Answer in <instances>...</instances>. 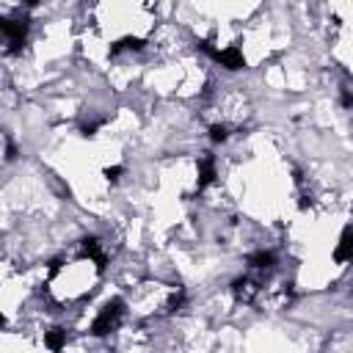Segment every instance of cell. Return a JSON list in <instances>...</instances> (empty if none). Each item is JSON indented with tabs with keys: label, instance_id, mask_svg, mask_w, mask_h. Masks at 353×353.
I'll return each mask as SVG.
<instances>
[{
	"label": "cell",
	"instance_id": "1",
	"mask_svg": "<svg viewBox=\"0 0 353 353\" xmlns=\"http://www.w3.org/2000/svg\"><path fill=\"white\" fill-rule=\"evenodd\" d=\"M122 301H111V304L105 306L102 312H99V318L94 320V325H91V334H94V337H105V334L111 331L113 325H116V320H119V315H122Z\"/></svg>",
	"mask_w": 353,
	"mask_h": 353
},
{
	"label": "cell",
	"instance_id": "2",
	"mask_svg": "<svg viewBox=\"0 0 353 353\" xmlns=\"http://www.w3.org/2000/svg\"><path fill=\"white\" fill-rule=\"evenodd\" d=\"M213 58L218 64H221V66H226V69H243V56H240V50H235V47H229V50H213Z\"/></svg>",
	"mask_w": 353,
	"mask_h": 353
},
{
	"label": "cell",
	"instance_id": "3",
	"mask_svg": "<svg viewBox=\"0 0 353 353\" xmlns=\"http://www.w3.org/2000/svg\"><path fill=\"white\" fill-rule=\"evenodd\" d=\"M0 33L11 36L14 44H22V39H25V33H28V25L20 22V20H0Z\"/></svg>",
	"mask_w": 353,
	"mask_h": 353
},
{
	"label": "cell",
	"instance_id": "4",
	"mask_svg": "<svg viewBox=\"0 0 353 353\" xmlns=\"http://www.w3.org/2000/svg\"><path fill=\"white\" fill-rule=\"evenodd\" d=\"M44 345L50 348V351H61L64 345H66V331L64 328H50L47 334H44Z\"/></svg>",
	"mask_w": 353,
	"mask_h": 353
},
{
	"label": "cell",
	"instance_id": "5",
	"mask_svg": "<svg viewBox=\"0 0 353 353\" xmlns=\"http://www.w3.org/2000/svg\"><path fill=\"white\" fill-rule=\"evenodd\" d=\"M199 168H201V180H199V191L201 188H207L210 182L215 180V166H213V158H204L199 163Z\"/></svg>",
	"mask_w": 353,
	"mask_h": 353
},
{
	"label": "cell",
	"instance_id": "6",
	"mask_svg": "<svg viewBox=\"0 0 353 353\" xmlns=\"http://www.w3.org/2000/svg\"><path fill=\"white\" fill-rule=\"evenodd\" d=\"M334 257H337V262H348V257H351V229H345V232H342V240H339Z\"/></svg>",
	"mask_w": 353,
	"mask_h": 353
},
{
	"label": "cell",
	"instance_id": "7",
	"mask_svg": "<svg viewBox=\"0 0 353 353\" xmlns=\"http://www.w3.org/2000/svg\"><path fill=\"white\" fill-rule=\"evenodd\" d=\"M249 262L254 265V268H259V270L273 268V251H257V254H251Z\"/></svg>",
	"mask_w": 353,
	"mask_h": 353
},
{
	"label": "cell",
	"instance_id": "8",
	"mask_svg": "<svg viewBox=\"0 0 353 353\" xmlns=\"http://www.w3.org/2000/svg\"><path fill=\"white\" fill-rule=\"evenodd\" d=\"M210 138L213 141H226L229 138V130L224 125H213V130H210Z\"/></svg>",
	"mask_w": 353,
	"mask_h": 353
},
{
	"label": "cell",
	"instance_id": "9",
	"mask_svg": "<svg viewBox=\"0 0 353 353\" xmlns=\"http://www.w3.org/2000/svg\"><path fill=\"white\" fill-rule=\"evenodd\" d=\"M119 174H122V168L113 166V168H108V171H105V177H108V180H119Z\"/></svg>",
	"mask_w": 353,
	"mask_h": 353
},
{
	"label": "cell",
	"instance_id": "10",
	"mask_svg": "<svg viewBox=\"0 0 353 353\" xmlns=\"http://www.w3.org/2000/svg\"><path fill=\"white\" fill-rule=\"evenodd\" d=\"M6 160H17V146H8L6 149Z\"/></svg>",
	"mask_w": 353,
	"mask_h": 353
},
{
	"label": "cell",
	"instance_id": "11",
	"mask_svg": "<svg viewBox=\"0 0 353 353\" xmlns=\"http://www.w3.org/2000/svg\"><path fill=\"white\" fill-rule=\"evenodd\" d=\"M3 325H6V318H3V315H0V328H3Z\"/></svg>",
	"mask_w": 353,
	"mask_h": 353
}]
</instances>
